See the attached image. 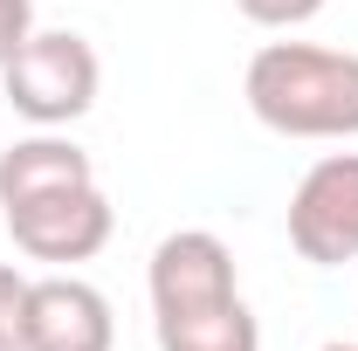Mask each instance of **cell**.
<instances>
[{"label": "cell", "instance_id": "6da1fadb", "mask_svg": "<svg viewBox=\"0 0 358 351\" xmlns=\"http://www.w3.org/2000/svg\"><path fill=\"white\" fill-rule=\"evenodd\" d=\"M152 338L159 351H262V324L241 296L234 248L207 227H179L152 248Z\"/></svg>", "mask_w": 358, "mask_h": 351}, {"label": "cell", "instance_id": "7a4b0ae2", "mask_svg": "<svg viewBox=\"0 0 358 351\" xmlns=\"http://www.w3.org/2000/svg\"><path fill=\"white\" fill-rule=\"evenodd\" d=\"M241 96L275 138H358V55L324 42H262Z\"/></svg>", "mask_w": 358, "mask_h": 351}, {"label": "cell", "instance_id": "3957f363", "mask_svg": "<svg viewBox=\"0 0 358 351\" xmlns=\"http://www.w3.org/2000/svg\"><path fill=\"white\" fill-rule=\"evenodd\" d=\"M96 83H103V62L76 28H35L21 42V55L0 69L7 110L28 117L35 131H69L76 117H90Z\"/></svg>", "mask_w": 358, "mask_h": 351}, {"label": "cell", "instance_id": "277c9868", "mask_svg": "<svg viewBox=\"0 0 358 351\" xmlns=\"http://www.w3.org/2000/svg\"><path fill=\"white\" fill-rule=\"evenodd\" d=\"M289 248L310 268L358 262V152H324L289 193Z\"/></svg>", "mask_w": 358, "mask_h": 351}, {"label": "cell", "instance_id": "5b68a950", "mask_svg": "<svg viewBox=\"0 0 358 351\" xmlns=\"http://www.w3.org/2000/svg\"><path fill=\"white\" fill-rule=\"evenodd\" d=\"M7 220V234H14V248L28 255V262H90L103 241H110V200H103V186L90 179V186H62V193H42V200H21V207H0Z\"/></svg>", "mask_w": 358, "mask_h": 351}, {"label": "cell", "instance_id": "8992f818", "mask_svg": "<svg viewBox=\"0 0 358 351\" xmlns=\"http://www.w3.org/2000/svg\"><path fill=\"white\" fill-rule=\"evenodd\" d=\"M117 317L110 296L83 275H35L28 282V317H21V351H110Z\"/></svg>", "mask_w": 358, "mask_h": 351}, {"label": "cell", "instance_id": "52a82bcc", "mask_svg": "<svg viewBox=\"0 0 358 351\" xmlns=\"http://www.w3.org/2000/svg\"><path fill=\"white\" fill-rule=\"evenodd\" d=\"M96 166L76 138L62 131H28L0 152V207H21V200H42V193H62V186H90Z\"/></svg>", "mask_w": 358, "mask_h": 351}, {"label": "cell", "instance_id": "ba28073f", "mask_svg": "<svg viewBox=\"0 0 358 351\" xmlns=\"http://www.w3.org/2000/svg\"><path fill=\"white\" fill-rule=\"evenodd\" d=\"M28 282L14 262H0V351H21V317H28Z\"/></svg>", "mask_w": 358, "mask_h": 351}, {"label": "cell", "instance_id": "9c48e42d", "mask_svg": "<svg viewBox=\"0 0 358 351\" xmlns=\"http://www.w3.org/2000/svg\"><path fill=\"white\" fill-rule=\"evenodd\" d=\"M255 28H303V21H317L324 14V0H234Z\"/></svg>", "mask_w": 358, "mask_h": 351}, {"label": "cell", "instance_id": "30bf717a", "mask_svg": "<svg viewBox=\"0 0 358 351\" xmlns=\"http://www.w3.org/2000/svg\"><path fill=\"white\" fill-rule=\"evenodd\" d=\"M28 35H35V0H0V69L21 55Z\"/></svg>", "mask_w": 358, "mask_h": 351}, {"label": "cell", "instance_id": "8fae6325", "mask_svg": "<svg viewBox=\"0 0 358 351\" xmlns=\"http://www.w3.org/2000/svg\"><path fill=\"white\" fill-rule=\"evenodd\" d=\"M317 351H358V345H345V338H331V345H317Z\"/></svg>", "mask_w": 358, "mask_h": 351}]
</instances>
